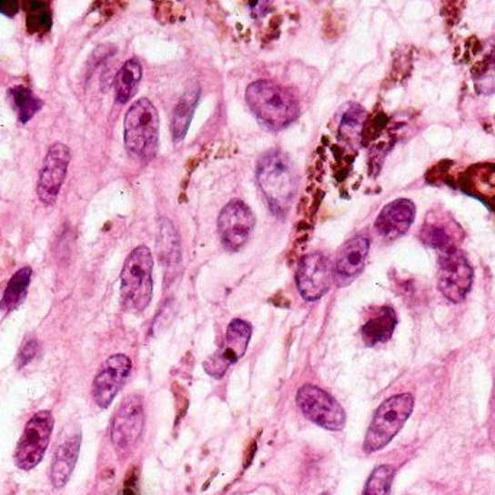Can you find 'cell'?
I'll use <instances>...</instances> for the list:
<instances>
[{
  "mask_svg": "<svg viewBox=\"0 0 495 495\" xmlns=\"http://www.w3.org/2000/svg\"><path fill=\"white\" fill-rule=\"evenodd\" d=\"M246 102L258 121L275 131L291 126L301 112V105L291 90L272 80L248 85Z\"/></svg>",
  "mask_w": 495,
  "mask_h": 495,
  "instance_id": "6da1fadb",
  "label": "cell"
},
{
  "mask_svg": "<svg viewBox=\"0 0 495 495\" xmlns=\"http://www.w3.org/2000/svg\"><path fill=\"white\" fill-rule=\"evenodd\" d=\"M258 184L273 214L287 216L298 189V177L289 157L278 150L266 153L258 160Z\"/></svg>",
  "mask_w": 495,
  "mask_h": 495,
  "instance_id": "7a4b0ae2",
  "label": "cell"
},
{
  "mask_svg": "<svg viewBox=\"0 0 495 495\" xmlns=\"http://www.w3.org/2000/svg\"><path fill=\"white\" fill-rule=\"evenodd\" d=\"M153 268L150 248L138 246L129 253L121 272V299L128 311L143 312L153 298Z\"/></svg>",
  "mask_w": 495,
  "mask_h": 495,
  "instance_id": "3957f363",
  "label": "cell"
},
{
  "mask_svg": "<svg viewBox=\"0 0 495 495\" xmlns=\"http://www.w3.org/2000/svg\"><path fill=\"white\" fill-rule=\"evenodd\" d=\"M160 118L155 105L147 97H141L131 105L124 121V140L129 153L150 160L158 148Z\"/></svg>",
  "mask_w": 495,
  "mask_h": 495,
  "instance_id": "277c9868",
  "label": "cell"
},
{
  "mask_svg": "<svg viewBox=\"0 0 495 495\" xmlns=\"http://www.w3.org/2000/svg\"><path fill=\"white\" fill-rule=\"evenodd\" d=\"M413 409L414 397L409 392L394 395L382 402L373 414L372 423L363 441V452L375 453L387 448L404 428Z\"/></svg>",
  "mask_w": 495,
  "mask_h": 495,
  "instance_id": "5b68a950",
  "label": "cell"
},
{
  "mask_svg": "<svg viewBox=\"0 0 495 495\" xmlns=\"http://www.w3.org/2000/svg\"><path fill=\"white\" fill-rule=\"evenodd\" d=\"M144 423L143 399L138 394L128 395L112 419L111 440L119 458H126L140 443Z\"/></svg>",
  "mask_w": 495,
  "mask_h": 495,
  "instance_id": "8992f818",
  "label": "cell"
},
{
  "mask_svg": "<svg viewBox=\"0 0 495 495\" xmlns=\"http://www.w3.org/2000/svg\"><path fill=\"white\" fill-rule=\"evenodd\" d=\"M297 404L302 414L319 428L340 431L346 426L343 407L328 392L314 385H304L297 392Z\"/></svg>",
  "mask_w": 495,
  "mask_h": 495,
  "instance_id": "52a82bcc",
  "label": "cell"
},
{
  "mask_svg": "<svg viewBox=\"0 0 495 495\" xmlns=\"http://www.w3.org/2000/svg\"><path fill=\"white\" fill-rule=\"evenodd\" d=\"M55 429V417L50 411L34 414L15 452V463L19 470H31L43 460L50 445L51 433Z\"/></svg>",
  "mask_w": 495,
  "mask_h": 495,
  "instance_id": "ba28073f",
  "label": "cell"
},
{
  "mask_svg": "<svg viewBox=\"0 0 495 495\" xmlns=\"http://www.w3.org/2000/svg\"><path fill=\"white\" fill-rule=\"evenodd\" d=\"M474 284V269L460 248L440 256L439 289L453 304L465 301Z\"/></svg>",
  "mask_w": 495,
  "mask_h": 495,
  "instance_id": "9c48e42d",
  "label": "cell"
},
{
  "mask_svg": "<svg viewBox=\"0 0 495 495\" xmlns=\"http://www.w3.org/2000/svg\"><path fill=\"white\" fill-rule=\"evenodd\" d=\"M251 333L253 328L248 321L240 318L233 319L227 327L226 338L221 348L209 359L205 360V372L216 379L224 378L227 370L245 356L250 343Z\"/></svg>",
  "mask_w": 495,
  "mask_h": 495,
  "instance_id": "30bf717a",
  "label": "cell"
},
{
  "mask_svg": "<svg viewBox=\"0 0 495 495\" xmlns=\"http://www.w3.org/2000/svg\"><path fill=\"white\" fill-rule=\"evenodd\" d=\"M333 280V266L321 253H311L302 258L295 275L299 294L308 302L323 298L330 291Z\"/></svg>",
  "mask_w": 495,
  "mask_h": 495,
  "instance_id": "8fae6325",
  "label": "cell"
},
{
  "mask_svg": "<svg viewBox=\"0 0 495 495\" xmlns=\"http://www.w3.org/2000/svg\"><path fill=\"white\" fill-rule=\"evenodd\" d=\"M255 226V214L245 202L227 204L218 217L219 237L224 248L230 251L240 250L248 243Z\"/></svg>",
  "mask_w": 495,
  "mask_h": 495,
  "instance_id": "7c38bea8",
  "label": "cell"
},
{
  "mask_svg": "<svg viewBox=\"0 0 495 495\" xmlns=\"http://www.w3.org/2000/svg\"><path fill=\"white\" fill-rule=\"evenodd\" d=\"M133 369V362L128 356L112 355L105 360L101 369L97 370L94 380V399L101 409H108L114 401L119 389L128 379L129 372Z\"/></svg>",
  "mask_w": 495,
  "mask_h": 495,
  "instance_id": "4fadbf2b",
  "label": "cell"
},
{
  "mask_svg": "<svg viewBox=\"0 0 495 495\" xmlns=\"http://www.w3.org/2000/svg\"><path fill=\"white\" fill-rule=\"evenodd\" d=\"M70 160H72V151L67 146L62 143L51 146L47 157L44 160L40 180H38V187H36V194L43 204H55L58 194H60V189L65 184Z\"/></svg>",
  "mask_w": 495,
  "mask_h": 495,
  "instance_id": "5bb4252c",
  "label": "cell"
},
{
  "mask_svg": "<svg viewBox=\"0 0 495 495\" xmlns=\"http://www.w3.org/2000/svg\"><path fill=\"white\" fill-rule=\"evenodd\" d=\"M370 240L365 234H358L338 250L333 266V279L338 287H348L362 273L369 253Z\"/></svg>",
  "mask_w": 495,
  "mask_h": 495,
  "instance_id": "9a60e30c",
  "label": "cell"
},
{
  "mask_svg": "<svg viewBox=\"0 0 495 495\" xmlns=\"http://www.w3.org/2000/svg\"><path fill=\"white\" fill-rule=\"evenodd\" d=\"M416 205L409 199H397L385 205L375 221V230L380 237L392 241L402 237L413 226Z\"/></svg>",
  "mask_w": 495,
  "mask_h": 495,
  "instance_id": "2e32d148",
  "label": "cell"
},
{
  "mask_svg": "<svg viewBox=\"0 0 495 495\" xmlns=\"http://www.w3.org/2000/svg\"><path fill=\"white\" fill-rule=\"evenodd\" d=\"M463 231L455 219L450 217L433 212L429 214L423 230H421V241L429 248L434 250L448 253V251L456 250L460 240H462Z\"/></svg>",
  "mask_w": 495,
  "mask_h": 495,
  "instance_id": "e0dca14e",
  "label": "cell"
},
{
  "mask_svg": "<svg viewBox=\"0 0 495 495\" xmlns=\"http://www.w3.org/2000/svg\"><path fill=\"white\" fill-rule=\"evenodd\" d=\"M80 445H82V436L77 433L66 439L62 445L58 446L53 467H51V482L56 489H63L72 477L76 462L79 458Z\"/></svg>",
  "mask_w": 495,
  "mask_h": 495,
  "instance_id": "ac0fdd59",
  "label": "cell"
},
{
  "mask_svg": "<svg viewBox=\"0 0 495 495\" xmlns=\"http://www.w3.org/2000/svg\"><path fill=\"white\" fill-rule=\"evenodd\" d=\"M395 327H397V314L391 307H384L379 309L377 316L372 317L362 327L360 334L365 345L373 348L380 343H387L392 338Z\"/></svg>",
  "mask_w": 495,
  "mask_h": 495,
  "instance_id": "d6986e66",
  "label": "cell"
},
{
  "mask_svg": "<svg viewBox=\"0 0 495 495\" xmlns=\"http://www.w3.org/2000/svg\"><path fill=\"white\" fill-rule=\"evenodd\" d=\"M197 101H199V86L195 85L177 102L172 118L173 140L177 143H180L187 136L190 121L194 116L195 109H197Z\"/></svg>",
  "mask_w": 495,
  "mask_h": 495,
  "instance_id": "ffe728a7",
  "label": "cell"
},
{
  "mask_svg": "<svg viewBox=\"0 0 495 495\" xmlns=\"http://www.w3.org/2000/svg\"><path fill=\"white\" fill-rule=\"evenodd\" d=\"M143 79V66L138 58H129L116 77V94L118 104H128L136 95Z\"/></svg>",
  "mask_w": 495,
  "mask_h": 495,
  "instance_id": "44dd1931",
  "label": "cell"
},
{
  "mask_svg": "<svg viewBox=\"0 0 495 495\" xmlns=\"http://www.w3.org/2000/svg\"><path fill=\"white\" fill-rule=\"evenodd\" d=\"M31 275H33V270L28 266L15 273L5 289L2 306H0L2 308L11 311L21 304L22 299L25 298L26 291H28Z\"/></svg>",
  "mask_w": 495,
  "mask_h": 495,
  "instance_id": "7402d4cb",
  "label": "cell"
},
{
  "mask_svg": "<svg viewBox=\"0 0 495 495\" xmlns=\"http://www.w3.org/2000/svg\"><path fill=\"white\" fill-rule=\"evenodd\" d=\"M14 108L18 112L19 121L22 124L28 123L29 119L35 116L36 112L43 108V101L25 86H15L9 90Z\"/></svg>",
  "mask_w": 495,
  "mask_h": 495,
  "instance_id": "603a6c76",
  "label": "cell"
},
{
  "mask_svg": "<svg viewBox=\"0 0 495 495\" xmlns=\"http://www.w3.org/2000/svg\"><path fill=\"white\" fill-rule=\"evenodd\" d=\"M26 26L29 33L44 34L51 28V11L45 2H26Z\"/></svg>",
  "mask_w": 495,
  "mask_h": 495,
  "instance_id": "cb8c5ba5",
  "label": "cell"
},
{
  "mask_svg": "<svg viewBox=\"0 0 495 495\" xmlns=\"http://www.w3.org/2000/svg\"><path fill=\"white\" fill-rule=\"evenodd\" d=\"M395 468L391 465H379L368 478L362 495H389L394 481Z\"/></svg>",
  "mask_w": 495,
  "mask_h": 495,
  "instance_id": "d4e9b609",
  "label": "cell"
},
{
  "mask_svg": "<svg viewBox=\"0 0 495 495\" xmlns=\"http://www.w3.org/2000/svg\"><path fill=\"white\" fill-rule=\"evenodd\" d=\"M160 236L163 240L160 248H162V258H166V263L175 265L179 262V236L169 219H162Z\"/></svg>",
  "mask_w": 495,
  "mask_h": 495,
  "instance_id": "484cf974",
  "label": "cell"
},
{
  "mask_svg": "<svg viewBox=\"0 0 495 495\" xmlns=\"http://www.w3.org/2000/svg\"><path fill=\"white\" fill-rule=\"evenodd\" d=\"M365 111L356 104L350 105L348 111L345 112V116L341 118L340 131L341 134L348 133L349 138L353 136H358L360 133V126H362L363 121H365Z\"/></svg>",
  "mask_w": 495,
  "mask_h": 495,
  "instance_id": "4316f807",
  "label": "cell"
},
{
  "mask_svg": "<svg viewBox=\"0 0 495 495\" xmlns=\"http://www.w3.org/2000/svg\"><path fill=\"white\" fill-rule=\"evenodd\" d=\"M36 353H38V343L35 340L26 341L24 348L21 349V352H19L18 367H26L35 358Z\"/></svg>",
  "mask_w": 495,
  "mask_h": 495,
  "instance_id": "83f0119b",
  "label": "cell"
},
{
  "mask_svg": "<svg viewBox=\"0 0 495 495\" xmlns=\"http://www.w3.org/2000/svg\"><path fill=\"white\" fill-rule=\"evenodd\" d=\"M19 12V4L15 0H0V14L6 15L9 18Z\"/></svg>",
  "mask_w": 495,
  "mask_h": 495,
  "instance_id": "f1b7e54d",
  "label": "cell"
},
{
  "mask_svg": "<svg viewBox=\"0 0 495 495\" xmlns=\"http://www.w3.org/2000/svg\"><path fill=\"white\" fill-rule=\"evenodd\" d=\"M319 495H328V494H327V492H323V494H319Z\"/></svg>",
  "mask_w": 495,
  "mask_h": 495,
  "instance_id": "f546056e",
  "label": "cell"
}]
</instances>
